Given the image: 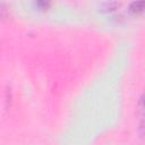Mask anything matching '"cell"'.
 I'll return each mask as SVG.
<instances>
[{"label": "cell", "instance_id": "6da1fadb", "mask_svg": "<svg viewBox=\"0 0 145 145\" xmlns=\"http://www.w3.org/2000/svg\"><path fill=\"white\" fill-rule=\"evenodd\" d=\"M142 7H143V1L134 2V3H133V6H131V8H135V9H134V11H139V10L142 9Z\"/></svg>", "mask_w": 145, "mask_h": 145}]
</instances>
